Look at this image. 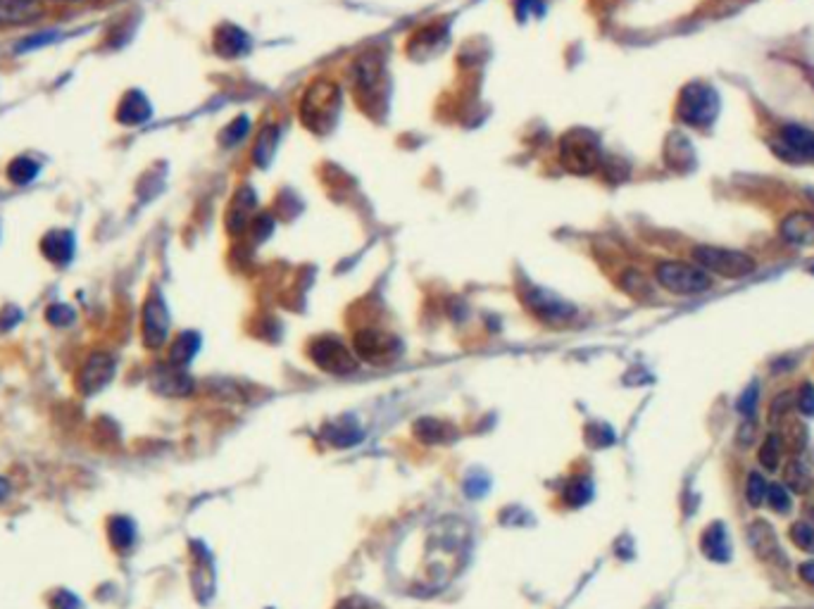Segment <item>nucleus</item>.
<instances>
[{
	"instance_id": "f257e3e1",
	"label": "nucleus",
	"mask_w": 814,
	"mask_h": 609,
	"mask_svg": "<svg viewBox=\"0 0 814 609\" xmlns=\"http://www.w3.org/2000/svg\"><path fill=\"white\" fill-rule=\"evenodd\" d=\"M341 112V91L329 79H317L305 91L300 103V119L307 131L324 136L329 134Z\"/></svg>"
},
{
	"instance_id": "f03ea898",
	"label": "nucleus",
	"mask_w": 814,
	"mask_h": 609,
	"mask_svg": "<svg viewBox=\"0 0 814 609\" xmlns=\"http://www.w3.org/2000/svg\"><path fill=\"white\" fill-rule=\"evenodd\" d=\"M560 160L571 174H591L600 167V138L588 129H571L560 138Z\"/></svg>"
},
{
	"instance_id": "7ed1b4c3",
	"label": "nucleus",
	"mask_w": 814,
	"mask_h": 609,
	"mask_svg": "<svg viewBox=\"0 0 814 609\" xmlns=\"http://www.w3.org/2000/svg\"><path fill=\"white\" fill-rule=\"evenodd\" d=\"M693 260L707 274H717L722 279H746L757 269L753 255L743 253V250H731V248L700 246L693 250Z\"/></svg>"
},
{
	"instance_id": "20e7f679",
	"label": "nucleus",
	"mask_w": 814,
	"mask_h": 609,
	"mask_svg": "<svg viewBox=\"0 0 814 609\" xmlns=\"http://www.w3.org/2000/svg\"><path fill=\"white\" fill-rule=\"evenodd\" d=\"M679 119L690 127H710L719 115V96L710 83L693 82L682 91L676 105Z\"/></svg>"
},
{
	"instance_id": "39448f33",
	"label": "nucleus",
	"mask_w": 814,
	"mask_h": 609,
	"mask_svg": "<svg viewBox=\"0 0 814 609\" xmlns=\"http://www.w3.org/2000/svg\"><path fill=\"white\" fill-rule=\"evenodd\" d=\"M307 355L319 369L333 376H348V374L357 372L360 367V357L336 336H319L310 343Z\"/></svg>"
},
{
	"instance_id": "423d86ee",
	"label": "nucleus",
	"mask_w": 814,
	"mask_h": 609,
	"mask_svg": "<svg viewBox=\"0 0 814 609\" xmlns=\"http://www.w3.org/2000/svg\"><path fill=\"white\" fill-rule=\"evenodd\" d=\"M658 281L676 296H700L712 289V276L689 262H662L658 267Z\"/></svg>"
},
{
	"instance_id": "0eeeda50",
	"label": "nucleus",
	"mask_w": 814,
	"mask_h": 609,
	"mask_svg": "<svg viewBox=\"0 0 814 609\" xmlns=\"http://www.w3.org/2000/svg\"><path fill=\"white\" fill-rule=\"evenodd\" d=\"M353 348H355V355L363 362L379 364V367L395 362L403 355V343L395 336L379 331V328H364V331H360L355 336V341H353Z\"/></svg>"
},
{
	"instance_id": "6e6552de",
	"label": "nucleus",
	"mask_w": 814,
	"mask_h": 609,
	"mask_svg": "<svg viewBox=\"0 0 814 609\" xmlns=\"http://www.w3.org/2000/svg\"><path fill=\"white\" fill-rule=\"evenodd\" d=\"M141 328H143V341L148 348H160L167 343L170 336V312H167V304H164L160 293L148 296L146 304H143V317H141Z\"/></svg>"
},
{
	"instance_id": "1a4fd4ad",
	"label": "nucleus",
	"mask_w": 814,
	"mask_h": 609,
	"mask_svg": "<svg viewBox=\"0 0 814 609\" xmlns=\"http://www.w3.org/2000/svg\"><path fill=\"white\" fill-rule=\"evenodd\" d=\"M524 303L539 320H546L550 324H563L574 314V307L570 303H564L563 297H557L555 293L546 289H539V286H529L524 290Z\"/></svg>"
},
{
	"instance_id": "9d476101",
	"label": "nucleus",
	"mask_w": 814,
	"mask_h": 609,
	"mask_svg": "<svg viewBox=\"0 0 814 609\" xmlns=\"http://www.w3.org/2000/svg\"><path fill=\"white\" fill-rule=\"evenodd\" d=\"M115 376V360L105 352H96L84 362L82 372L76 376V388L84 395H91L100 391L103 386H108V381Z\"/></svg>"
},
{
	"instance_id": "9b49d317",
	"label": "nucleus",
	"mask_w": 814,
	"mask_h": 609,
	"mask_svg": "<svg viewBox=\"0 0 814 609\" xmlns=\"http://www.w3.org/2000/svg\"><path fill=\"white\" fill-rule=\"evenodd\" d=\"M778 236L784 238L788 246H814V212L798 210V212L786 215L778 224Z\"/></svg>"
},
{
	"instance_id": "f8f14e48",
	"label": "nucleus",
	"mask_w": 814,
	"mask_h": 609,
	"mask_svg": "<svg viewBox=\"0 0 814 609\" xmlns=\"http://www.w3.org/2000/svg\"><path fill=\"white\" fill-rule=\"evenodd\" d=\"M355 75L357 93L363 98H379V91L384 86V62L377 55H363L353 65Z\"/></svg>"
},
{
	"instance_id": "ddd939ff",
	"label": "nucleus",
	"mask_w": 814,
	"mask_h": 609,
	"mask_svg": "<svg viewBox=\"0 0 814 609\" xmlns=\"http://www.w3.org/2000/svg\"><path fill=\"white\" fill-rule=\"evenodd\" d=\"M212 48H215L217 55L224 59L243 58L245 52L251 51V38H248V34H245L241 27H236V24H222V27L215 31Z\"/></svg>"
},
{
	"instance_id": "4468645a",
	"label": "nucleus",
	"mask_w": 814,
	"mask_h": 609,
	"mask_svg": "<svg viewBox=\"0 0 814 609\" xmlns=\"http://www.w3.org/2000/svg\"><path fill=\"white\" fill-rule=\"evenodd\" d=\"M41 253L45 255V260H51L52 265L65 267L69 265V260L75 257V233L65 229L48 231L41 238Z\"/></svg>"
},
{
	"instance_id": "2eb2a0df",
	"label": "nucleus",
	"mask_w": 814,
	"mask_h": 609,
	"mask_svg": "<svg viewBox=\"0 0 814 609\" xmlns=\"http://www.w3.org/2000/svg\"><path fill=\"white\" fill-rule=\"evenodd\" d=\"M153 388L160 395H167V398H184L193 391V381L188 374L181 372V367L167 364V367L153 374Z\"/></svg>"
},
{
	"instance_id": "dca6fc26",
	"label": "nucleus",
	"mask_w": 814,
	"mask_h": 609,
	"mask_svg": "<svg viewBox=\"0 0 814 609\" xmlns=\"http://www.w3.org/2000/svg\"><path fill=\"white\" fill-rule=\"evenodd\" d=\"M784 148L793 153V160H814V131L802 124H784L778 131Z\"/></svg>"
},
{
	"instance_id": "f3484780",
	"label": "nucleus",
	"mask_w": 814,
	"mask_h": 609,
	"mask_svg": "<svg viewBox=\"0 0 814 609\" xmlns=\"http://www.w3.org/2000/svg\"><path fill=\"white\" fill-rule=\"evenodd\" d=\"M41 17V0H0V24H31Z\"/></svg>"
},
{
	"instance_id": "a211bd4d",
	"label": "nucleus",
	"mask_w": 814,
	"mask_h": 609,
	"mask_svg": "<svg viewBox=\"0 0 814 609\" xmlns=\"http://www.w3.org/2000/svg\"><path fill=\"white\" fill-rule=\"evenodd\" d=\"M700 550L712 562H729L731 559V541H729V534H726V526L722 521H714L705 528L703 538H700Z\"/></svg>"
},
{
	"instance_id": "6ab92c4d",
	"label": "nucleus",
	"mask_w": 814,
	"mask_h": 609,
	"mask_svg": "<svg viewBox=\"0 0 814 609\" xmlns=\"http://www.w3.org/2000/svg\"><path fill=\"white\" fill-rule=\"evenodd\" d=\"M153 107H150L148 98L143 96L141 91H129L117 105V122L126 124V127H136L143 124L146 119H150Z\"/></svg>"
},
{
	"instance_id": "aec40b11",
	"label": "nucleus",
	"mask_w": 814,
	"mask_h": 609,
	"mask_svg": "<svg viewBox=\"0 0 814 609\" xmlns=\"http://www.w3.org/2000/svg\"><path fill=\"white\" fill-rule=\"evenodd\" d=\"M258 205V198L252 194L251 188H241L236 195H234V201H231V208L227 212V226H229L231 233H241V231L248 226V222L252 219V210Z\"/></svg>"
},
{
	"instance_id": "412c9836",
	"label": "nucleus",
	"mask_w": 814,
	"mask_h": 609,
	"mask_svg": "<svg viewBox=\"0 0 814 609\" xmlns=\"http://www.w3.org/2000/svg\"><path fill=\"white\" fill-rule=\"evenodd\" d=\"M748 542H750V548L755 550L757 558H762V559L781 552L777 534H774V528H771L767 521H755V524H750Z\"/></svg>"
},
{
	"instance_id": "4be33fe9",
	"label": "nucleus",
	"mask_w": 814,
	"mask_h": 609,
	"mask_svg": "<svg viewBox=\"0 0 814 609\" xmlns=\"http://www.w3.org/2000/svg\"><path fill=\"white\" fill-rule=\"evenodd\" d=\"M324 439L326 443H331L336 447H348L355 446L357 440L363 439V431L353 419H333L331 423L324 426Z\"/></svg>"
},
{
	"instance_id": "5701e85b",
	"label": "nucleus",
	"mask_w": 814,
	"mask_h": 609,
	"mask_svg": "<svg viewBox=\"0 0 814 609\" xmlns=\"http://www.w3.org/2000/svg\"><path fill=\"white\" fill-rule=\"evenodd\" d=\"M276 143H279V129L275 124H267V127L259 129L255 146H252V160H255L258 167H267V164L272 162Z\"/></svg>"
},
{
	"instance_id": "b1692460",
	"label": "nucleus",
	"mask_w": 814,
	"mask_h": 609,
	"mask_svg": "<svg viewBox=\"0 0 814 609\" xmlns=\"http://www.w3.org/2000/svg\"><path fill=\"white\" fill-rule=\"evenodd\" d=\"M200 348V336L193 334V331H184V334H179V338L172 343L170 348V364L174 367H186V364L191 362L196 352Z\"/></svg>"
},
{
	"instance_id": "393cba45",
	"label": "nucleus",
	"mask_w": 814,
	"mask_h": 609,
	"mask_svg": "<svg viewBox=\"0 0 814 609\" xmlns=\"http://www.w3.org/2000/svg\"><path fill=\"white\" fill-rule=\"evenodd\" d=\"M784 450H786L784 439H781L778 433H770V436L764 439L762 446H760L757 460H760V464H762L767 471H777L778 464H781V460H784Z\"/></svg>"
},
{
	"instance_id": "a878e982",
	"label": "nucleus",
	"mask_w": 814,
	"mask_h": 609,
	"mask_svg": "<svg viewBox=\"0 0 814 609\" xmlns=\"http://www.w3.org/2000/svg\"><path fill=\"white\" fill-rule=\"evenodd\" d=\"M784 483L786 488L795 493V495H805L812 488V476H810V471L798 460H791L784 467Z\"/></svg>"
},
{
	"instance_id": "bb28decb",
	"label": "nucleus",
	"mask_w": 814,
	"mask_h": 609,
	"mask_svg": "<svg viewBox=\"0 0 814 609\" xmlns=\"http://www.w3.org/2000/svg\"><path fill=\"white\" fill-rule=\"evenodd\" d=\"M415 433L417 439L427 440V443H441V440H448V436H452V426L445 422H438V419H419L415 423Z\"/></svg>"
},
{
	"instance_id": "cd10ccee",
	"label": "nucleus",
	"mask_w": 814,
	"mask_h": 609,
	"mask_svg": "<svg viewBox=\"0 0 814 609\" xmlns=\"http://www.w3.org/2000/svg\"><path fill=\"white\" fill-rule=\"evenodd\" d=\"M38 177V164L31 157H15L8 167V178L17 186L31 184Z\"/></svg>"
},
{
	"instance_id": "c85d7f7f",
	"label": "nucleus",
	"mask_w": 814,
	"mask_h": 609,
	"mask_svg": "<svg viewBox=\"0 0 814 609\" xmlns=\"http://www.w3.org/2000/svg\"><path fill=\"white\" fill-rule=\"evenodd\" d=\"M133 531L136 528H133V524L126 517H115L110 521V542L117 550H129L133 545V538H136Z\"/></svg>"
},
{
	"instance_id": "c756f323",
	"label": "nucleus",
	"mask_w": 814,
	"mask_h": 609,
	"mask_svg": "<svg viewBox=\"0 0 814 609\" xmlns=\"http://www.w3.org/2000/svg\"><path fill=\"white\" fill-rule=\"evenodd\" d=\"M767 491H770V483L764 481V476H760L757 471L748 476L746 483V498L753 507H762L767 502Z\"/></svg>"
},
{
	"instance_id": "7c9ffc66",
	"label": "nucleus",
	"mask_w": 814,
	"mask_h": 609,
	"mask_svg": "<svg viewBox=\"0 0 814 609\" xmlns=\"http://www.w3.org/2000/svg\"><path fill=\"white\" fill-rule=\"evenodd\" d=\"M591 495H593V486L588 478H574V481L567 486V491H564V498H567V502L574 507L586 505V502L591 500Z\"/></svg>"
},
{
	"instance_id": "2f4dec72",
	"label": "nucleus",
	"mask_w": 814,
	"mask_h": 609,
	"mask_svg": "<svg viewBox=\"0 0 814 609\" xmlns=\"http://www.w3.org/2000/svg\"><path fill=\"white\" fill-rule=\"evenodd\" d=\"M791 541L798 545L802 552L814 555V526L807 521H798L791 526Z\"/></svg>"
},
{
	"instance_id": "473e14b6",
	"label": "nucleus",
	"mask_w": 814,
	"mask_h": 609,
	"mask_svg": "<svg viewBox=\"0 0 814 609\" xmlns=\"http://www.w3.org/2000/svg\"><path fill=\"white\" fill-rule=\"evenodd\" d=\"M767 502H770V507L774 510V512H778V514L791 512V495H788L786 486H781V483H774V486H770V491H767Z\"/></svg>"
},
{
	"instance_id": "72a5a7b5",
	"label": "nucleus",
	"mask_w": 814,
	"mask_h": 609,
	"mask_svg": "<svg viewBox=\"0 0 814 609\" xmlns=\"http://www.w3.org/2000/svg\"><path fill=\"white\" fill-rule=\"evenodd\" d=\"M248 127H251V122H248V117H243V115L234 119L229 127L224 129L222 136H219V141H222V146H234V143L241 141V138H243V136L248 134Z\"/></svg>"
},
{
	"instance_id": "f704fd0d",
	"label": "nucleus",
	"mask_w": 814,
	"mask_h": 609,
	"mask_svg": "<svg viewBox=\"0 0 814 609\" xmlns=\"http://www.w3.org/2000/svg\"><path fill=\"white\" fill-rule=\"evenodd\" d=\"M75 317H76L75 310H72L69 304H62V303L51 304V307H48V312H45V320L51 321L52 327H69V324L75 321Z\"/></svg>"
},
{
	"instance_id": "c9c22d12",
	"label": "nucleus",
	"mask_w": 814,
	"mask_h": 609,
	"mask_svg": "<svg viewBox=\"0 0 814 609\" xmlns=\"http://www.w3.org/2000/svg\"><path fill=\"white\" fill-rule=\"evenodd\" d=\"M793 407H795V393H791V391H786V393L777 395V398H774V402H771V409H770L771 422H781V419H786V415H788V409H793Z\"/></svg>"
},
{
	"instance_id": "e433bc0d",
	"label": "nucleus",
	"mask_w": 814,
	"mask_h": 609,
	"mask_svg": "<svg viewBox=\"0 0 814 609\" xmlns=\"http://www.w3.org/2000/svg\"><path fill=\"white\" fill-rule=\"evenodd\" d=\"M795 407H798L805 416H814V386L812 384H805V386L800 388L798 393H795Z\"/></svg>"
},
{
	"instance_id": "4c0bfd02",
	"label": "nucleus",
	"mask_w": 814,
	"mask_h": 609,
	"mask_svg": "<svg viewBox=\"0 0 814 609\" xmlns=\"http://www.w3.org/2000/svg\"><path fill=\"white\" fill-rule=\"evenodd\" d=\"M757 398H760V391H757V386L753 384V386L746 388V393L738 398V405H736V409H738L743 416H753L755 415Z\"/></svg>"
},
{
	"instance_id": "58836bf2",
	"label": "nucleus",
	"mask_w": 814,
	"mask_h": 609,
	"mask_svg": "<svg viewBox=\"0 0 814 609\" xmlns=\"http://www.w3.org/2000/svg\"><path fill=\"white\" fill-rule=\"evenodd\" d=\"M755 436H757L755 419H753V416H746V419H743V423H740L738 433H736V439H738V446L748 447L750 443L755 440Z\"/></svg>"
},
{
	"instance_id": "ea45409f",
	"label": "nucleus",
	"mask_w": 814,
	"mask_h": 609,
	"mask_svg": "<svg viewBox=\"0 0 814 609\" xmlns=\"http://www.w3.org/2000/svg\"><path fill=\"white\" fill-rule=\"evenodd\" d=\"M20 317H22V312L17 310L15 304H8V307H5V310L0 312V331H5V328L15 327L17 321H20Z\"/></svg>"
},
{
	"instance_id": "a19ab883",
	"label": "nucleus",
	"mask_w": 814,
	"mask_h": 609,
	"mask_svg": "<svg viewBox=\"0 0 814 609\" xmlns=\"http://www.w3.org/2000/svg\"><path fill=\"white\" fill-rule=\"evenodd\" d=\"M52 609H79V600H76L72 593L60 590V593H55V597H52Z\"/></svg>"
},
{
	"instance_id": "79ce46f5",
	"label": "nucleus",
	"mask_w": 814,
	"mask_h": 609,
	"mask_svg": "<svg viewBox=\"0 0 814 609\" xmlns=\"http://www.w3.org/2000/svg\"><path fill=\"white\" fill-rule=\"evenodd\" d=\"M272 229H275V224H272V219H269V217H255V219H252V231H255V236H258V241H262V238H267L269 236V233H272Z\"/></svg>"
},
{
	"instance_id": "37998d69",
	"label": "nucleus",
	"mask_w": 814,
	"mask_h": 609,
	"mask_svg": "<svg viewBox=\"0 0 814 609\" xmlns=\"http://www.w3.org/2000/svg\"><path fill=\"white\" fill-rule=\"evenodd\" d=\"M798 576L805 581L807 586L814 588V559H810V562H802V565L798 566Z\"/></svg>"
},
{
	"instance_id": "c03bdc74",
	"label": "nucleus",
	"mask_w": 814,
	"mask_h": 609,
	"mask_svg": "<svg viewBox=\"0 0 814 609\" xmlns=\"http://www.w3.org/2000/svg\"><path fill=\"white\" fill-rule=\"evenodd\" d=\"M52 34H38V36H31L29 41H24L22 45H20V48H17V51H29V48H38V45H44V44H51L52 41Z\"/></svg>"
},
{
	"instance_id": "a18cd8bd",
	"label": "nucleus",
	"mask_w": 814,
	"mask_h": 609,
	"mask_svg": "<svg viewBox=\"0 0 814 609\" xmlns=\"http://www.w3.org/2000/svg\"><path fill=\"white\" fill-rule=\"evenodd\" d=\"M800 69H802V75H805V79L814 89V67H810V65H800Z\"/></svg>"
},
{
	"instance_id": "49530a36",
	"label": "nucleus",
	"mask_w": 814,
	"mask_h": 609,
	"mask_svg": "<svg viewBox=\"0 0 814 609\" xmlns=\"http://www.w3.org/2000/svg\"><path fill=\"white\" fill-rule=\"evenodd\" d=\"M8 493H10V486H8V481H5V478H0V500H5V498H8Z\"/></svg>"
}]
</instances>
